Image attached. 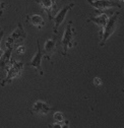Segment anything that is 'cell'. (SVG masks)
Listing matches in <instances>:
<instances>
[{
    "instance_id": "cell-8",
    "label": "cell",
    "mask_w": 124,
    "mask_h": 128,
    "mask_svg": "<svg viewBox=\"0 0 124 128\" xmlns=\"http://www.w3.org/2000/svg\"><path fill=\"white\" fill-rule=\"evenodd\" d=\"M37 53L36 55L33 57V59L30 60L28 63V66H30V67H34L37 71H39L40 75H43L44 72H43V69H42V65H41V63H42V59L44 57L43 55V52L41 50V48H40V41L37 40Z\"/></svg>"
},
{
    "instance_id": "cell-12",
    "label": "cell",
    "mask_w": 124,
    "mask_h": 128,
    "mask_svg": "<svg viewBox=\"0 0 124 128\" xmlns=\"http://www.w3.org/2000/svg\"><path fill=\"white\" fill-rule=\"evenodd\" d=\"M26 22H30L32 26H37L38 28H42L45 24L44 18L39 14H28L26 15Z\"/></svg>"
},
{
    "instance_id": "cell-19",
    "label": "cell",
    "mask_w": 124,
    "mask_h": 128,
    "mask_svg": "<svg viewBox=\"0 0 124 128\" xmlns=\"http://www.w3.org/2000/svg\"><path fill=\"white\" fill-rule=\"evenodd\" d=\"M2 55H3V51L1 50V48H0V58L2 57Z\"/></svg>"
},
{
    "instance_id": "cell-4",
    "label": "cell",
    "mask_w": 124,
    "mask_h": 128,
    "mask_svg": "<svg viewBox=\"0 0 124 128\" xmlns=\"http://www.w3.org/2000/svg\"><path fill=\"white\" fill-rule=\"evenodd\" d=\"M118 15H119V12H115L112 16L108 18V20H107V24L104 28V32L102 33V36H101V43H100V47H103L107 40L109 39V37L113 34V32L116 30V26H117V20H118Z\"/></svg>"
},
{
    "instance_id": "cell-1",
    "label": "cell",
    "mask_w": 124,
    "mask_h": 128,
    "mask_svg": "<svg viewBox=\"0 0 124 128\" xmlns=\"http://www.w3.org/2000/svg\"><path fill=\"white\" fill-rule=\"evenodd\" d=\"M24 64L22 62H18V61H15L12 58L10 64L5 68L6 76H5V78L3 79L2 82H0V86H6V84L11 82L14 78L20 76V74H22V72L24 70Z\"/></svg>"
},
{
    "instance_id": "cell-3",
    "label": "cell",
    "mask_w": 124,
    "mask_h": 128,
    "mask_svg": "<svg viewBox=\"0 0 124 128\" xmlns=\"http://www.w3.org/2000/svg\"><path fill=\"white\" fill-rule=\"evenodd\" d=\"M74 35H75V32L72 28V22L70 20L66 26L65 32L63 34V38H62V46H63L62 55L63 56H67L68 49L76 45V42L74 41Z\"/></svg>"
},
{
    "instance_id": "cell-18",
    "label": "cell",
    "mask_w": 124,
    "mask_h": 128,
    "mask_svg": "<svg viewBox=\"0 0 124 128\" xmlns=\"http://www.w3.org/2000/svg\"><path fill=\"white\" fill-rule=\"evenodd\" d=\"M3 36H4V30H0V43H1V41L3 39Z\"/></svg>"
},
{
    "instance_id": "cell-7",
    "label": "cell",
    "mask_w": 124,
    "mask_h": 128,
    "mask_svg": "<svg viewBox=\"0 0 124 128\" xmlns=\"http://www.w3.org/2000/svg\"><path fill=\"white\" fill-rule=\"evenodd\" d=\"M53 110V107L50 106L49 104H47L46 102H43V101H36L33 106L28 109V112L30 114H43V115H46L48 114L50 111Z\"/></svg>"
},
{
    "instance_id": "cell-2",
    "label": "cell",
    "mask_w": 124,
    "mask_h": 128,
    "mask_svg": "<svg viewBox=\"0 0 124 128\" xmlns=\"http://www.w3.org/2000/svg\"><path fill=\"white\" fill-rule=\"evenodd\" d=\"M26 34L24 28H22V22H18L16 30H15L13 33L7 38L5 46L6 47H12L14 49V48H16L18 46H20L26 40Z\"/></svg>"
},
{
    "instance_id": "cell-11",
    "label": "cell",
    "mask_w": 124,
    "mask_h": 128,
    "mask_svg": "<svg viewBox=\"0 0 124 128\" xmlns=\"http://www.w3.org/2000/svg\"><path fill=\"white\" fill-rule=\"evenodd\" d=\"M12 50H13L12 47H6V51L3 53L2 57L0 58V69L5 70V68L10 64L11 59H12L11 57Z\"/></svg>"
},
{
    "instance_id": "cell-17",
    "label": "cell",
    "mask_w": 124,
    "mask_h": 128,
    "mask_svg": "<svg viewBox=\"0 0 124 128\" xmlns=\"http://www.w3.org/2000/svg\"><path fill=\"white\" fill-rule=\"evenodd\" d=\"M5 8V4L3 3V2H1L0 1V15L2 14V11H3V9Z\"/></svg>"
},
{
    "instance_id": "cell-16",
    "label": "cell",
    "mask_w": 124,
    "mask_h": 128,
    "mask_svg": "<svg viewBox=\"0 0 124 128\" xmlns=\"http://www.w3.org/2000/svg\"><path fill=\"white\" fill-rule=\"evenodd\" d=\"M94 82H95L96 86H101L102 84V80H101V78H99V77H95L94 78Z\"/></svg>"
},
{
    "instance_id": "cell-5",
    "label": "cell",
    "mask_w": 124,
    "mask_h": 128,
    "mask_svg": "<svg viewBox=\"0 0 124 128\" xmlns=\"http://www.w3.org/2000/svg\"><path fill=\"white\" fill-rule=\"evenodd\" d=\"M74 6V3H70L66 6H64L62 9H60V11L55 15V16L52 18L53 22H54V26H53V33L56 35L58 34V28L59 26H61V24L63 22L65 16H66V14L68 13V11H70Z\"/></svg>"
},
{
    "instance_id": "cell-14",
    "label": "cell",
    "mask_w": 124,
    "mask_h": 128,
    "mask_svg": "<svg viewBox=\"0 0 124 128\" xmlns=\"http://www.w3.org/2000/svg\"><path fill=\"white\" fill-rule=\"evenodd\" d=\"M53 119H54V122H64L65 121L64 116L61 112H55L53 115Z\"/></svg>"
},
{
    "instance_id": "cell-10",
    "label": "cell",
    "mask_w": 124,
    "mask_h": 128,
    "mask_svg": "<svg viewBox=\"0 0 124 128\" xmlns=\"http://www.w3.org/2000/svg\"><path fill=\"white\" fill-rule=\"evenodd\" d=\"M88 2L97 9L105 10L111 7H118L121 8V5L118 2H114L112 0H88Z\"/></svg>"
},
{
    "instance_id": "cell-15",
    "label": "cell",
    "mask_w": 124,
    "mask_h": 128,
    "mask_svg": "<svg viewBox=\"0 0 124 128\" xmlns=\"http://www.w3.org/2000/svg\"><path fill=\"white\" fill-rule=\"evenodd\" d=\"M15 49H16V52H18V54H24V46H18L16 48H15Z\"/></svg>"
},
{
    "instance_id": "cell-9",
    "label": "cell",
    "mask_w": 124,
    "mask_h": 128,
    "mask_svg": "<svg viewBox=\"0 0 124 128\" xmlns=\"http://www.w3.org/2000/svg\"><path fill=\"white\" fill-rule=\"evenodd\" d=\"M57 1L58 0H36V2L41 5V7L48 14L50 20L53 18V13L57 9Z\"/></svg>"
},
{
    "instance_id": "cell-6",
    "label": "cell",
    "mask_w": 124,
    "mask_h": 128,
    "mask_svg": "<svg viewBox=\"0 0 124 128\" xmlns=\"http://www.w3.org/2000/svg\"><path fill=\"white\" fill-rule=\"evenodd\" d=\"M57 41H58V38L56 36H52V37H50L47 41H46L45 44H44L43 55H44V57L46 59H47L49 62H51V63H52L51 57L54 54V52L56 50V47H57Z\"/></svg>"
},
{
    "instance_id": "cell-13",
    "label": "cell",
    "mask_w": 124,
    "mask_h": 128,
    "mask_svg": "<svg viewBox=\"0 0 124 128\" xmlns=\"http://www.w3.org/2000/svg\"><path fill=\"white\" fill-rule=\"evenodd\" d=\"M107 20H108V15L107 14H101V15H99V16H97V18H94V16H90L88 20V22H95V24H97L100 28H101V30H104V28H105V26H106V24H107Z\"/></svg>"
}]
</instances>
